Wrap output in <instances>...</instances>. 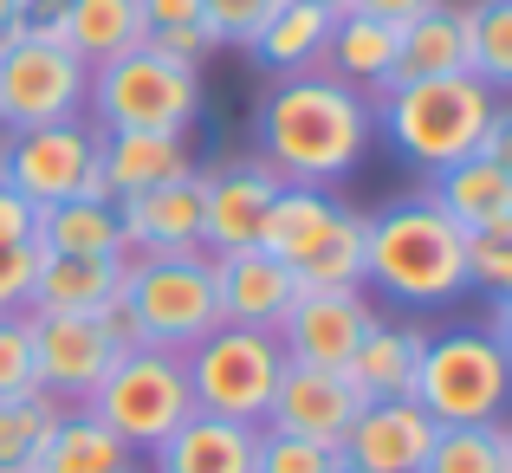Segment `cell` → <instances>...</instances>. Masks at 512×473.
I'll return each instance as SVG.
<instances>
[{
  "label": "cell",
  "mask_w": 512,
  "mask_h": 473,
  "mask_svg": "<svg viewBox=\"0 0 512 473\" xmlns=\"http://www.w3.org/2000/svg\"><path fill=\"white\" fill-rule=\"evenodd\" d=\"M137 473H143V467H137Z\"/></svg>",
  "instance_id": "obj_48"
},
{
  "label": "cell",
  "mask_w": 512,
  "mask_h": 473,
  "mask_svg": "<svg viewBox=\"0 0 512 473\" xmlns=\"http://www.w3.org/2000/svg\"><path fill=\"white\" fill-rule=\"evenodd\" d=\"M91 65L59 39L20 33L0 46V130H39L85 117Z\"/></svg>",
  "instance_id": "obj_9"
},
{
  "label": "cell",
  "mask_w": 512,
  "mask_h": 473,
  "mask_svg": "<svg viewBox=\"0 0 512 473\" xmlns=\"http://www.w3.org/2000/svg\"><path fill=\"white\" fill-rule=\"evenodd\" d=\"M143 7V26L150 33H169V26H195L201 20V0H137Z\"/></svg>",
  "instance_id": "obj_42"
},
{
  "label": "cell",
  "mask_w": 512,
  "mask_h": 473,
  "mask_svg": "<svg viewBox=\"0 0 512 473\" xmlns=\"http://www.w3.org/2000/svg\"><path fill=\"white\" fill-rule=\"evenodd\" d=\"M344 214H350V208H344L338 195H331V188H279L273 208H266L260 247L273 253V260H286L292 273H299V266L312 260V253L344 227Z\"/></svg>",
  "instance_id": "obj_23"
},
{
  "label": "cell",
  "mask_w": 512,
  "mask_h": 473,
  "mask_svg": "<svg viewBox=\"0 0 512 473\" xmlns=\"http://www.w3.org/2000/svg\"><path fill=\"white\" fill-rule=\"evenodd\" d=\"M85 409L111 428L124 448L156 454L175 428L195 415V396H188V363L182 350H156V344H130L117 350V363L104 370V383L85 396Z\"/></svg>",
  "instance_id": "obj_5"
},
{
  "label": "cell",
  "mask_w": 512,
  "mask_h": 473,
  "mask_svg": "<svg viewBox=\"0 0 512 473\" xmlns=\"http://www.w3.org/2000/svg\"><path fill=\"white\" fill-rule=\"evenodd\" d=\"M273 13H279V0H201V20H208L214 46H253Z\"/></svg>",
  "instance_id": "obj_36"
},
{
  "label": "cell",
  "mask_w": 512,
  "mask_h": 473,
  "mask_svg": "<svg viewBox=\"0 0 512 473\" xmlns=\"http://www.w3.org/2000/svg\"><path fill=\"white\" fill-rule=\"evenodd\" d=\"M33 331H26V312L0 318V402L7 396H33Z\"/></svg>",
  "instance_id": "obj_38"
},
{
  "label": "cell",
  "mask_w": 512,
  "mask_h": 473,
  "mask_svg": "<svg viewBox=\"0 0 512 473\" xmlns=\"http://www.w3.org/2000/svg\"><path fill=\"white\" fill-rule=\"evenodd\" d=\"M26 7H33V0H0V46L26 33Z\"/></svg>",
  "instance_id": "obj_44"
},
{
  "label": "cell",
  "mask_w": 512,
  "mask_h": 473,
  "mask_svg": "<svg viewBox=\"0 0 512 473\" xmlns=\"http://www.w3.org/2000/svg\"><path fill=\"white\" fill-rule=\"evenodd\" d=\"M467 72L487 91H512V0H467Z\"/></svg>",
  "instance_id": "obj_31"
},
{
  "label": "cell",
  "mask_w": 512,
  "mask_h": 473,
  "mask_svg": "<svg viewBox=\"0 0 512 473\" xmlns=\"http://www.w3.org/2000/svg\"><path fill=\"white\" fill-rule=\"evenodd\" d=\"M506 473H512V435H506Z\"/></svg>",
  "instance_id": "obj_47"
},
{
  "label": "cell",
  "mask_w": 512,
  "mask_h": 473,
  "mask_svg": "<svg viewBox=\"0 0 512 473\" xmlns=\"http://www.w3.org/2000/svg\"><path fill=\"white\" fill-rule=\"evenodd\" d=\"M415 402L435 428H480L506 422L512 409V363L487 331H428L422 370H415Z\"/></svg>",
  "instance_id": "obj_6"
},
{
  "label": "cell",
  "mask_w": 512,
  "mask_h": 473,
  "mask_svg": "<svg viewBox=\"0 0 512 473\" xmlns=\"http://www.w3.org/2000/svg\"><path fill=\"white\" fill-rule=\"evenodd\" d=\"M39 247L46 253H124V227H117V201H59V208H39ZM130 260V253H124Z\"/></svg>",
  "instance_id": "obj_29"
},
{
  "label": "cell",
  "mask_w": 512,
  "mask_h": 473,
  "mask_svg": "<svg viewBox=\"0 0 512 473\" xmlns=\"http://www.w3.org/2000/svg\"><path fill=\"white\" fill-rule=\"evenodd\" d=\"M376 324V305L370 292H299V305L286 312L279 324V350H286V363H312V370H344L350 357H357L363 331Z\"/></svg>",
  "instance_id": "obj_13"
},
{
  "label": "cell",
  "mask_w": 512,
  "mask_h": 473,
  "mask_svg": "<svg viewBox=\"0 0 512 473\" xmlns=\"http://www.w3.org/2000/svg\"><path fill=\"white\" fill-rule=\"evenodd\" d=\"M305 7H325V13H344L350 0H305Z\"/></svg>",
  "instance_id": "obj_45"
},
{
  "label": "cell",
  "mask_w": 512,
  "mask_h": 473,
  "mask_svg": "<svg viewBox=\"0 0 512 473\" xmlns=\"http://www.w3.org/2000/svg\"><path fill=\"white\" fill-rule=\"evenodd\" d=\"M376 111L363 91L325 72L273 78L253 104V156L286 188H331L370 156Z\"/></svg>",
  "instance_id": "obj_1"
},
{
  "label": "cell",
  "mask_w": 512,
  "mask_h": 473,
  "mask_svg": "<svg viewBox=\"0 0 512 473\" xmlns=\"http://www.w3.org/2000/svg\"><path fill=\"white\" fill-rule=\"evenodd\" d=\"M214 260V292H221V324H247V331H279L286 312L299 305V279L286 260L266 247H234L208 253Z\"/></svg>",
  "instance_id": "obj_16"
},
{
  "label": "cell",
  "mask_w": 512,
  "mask_h": 473,
  "mask_svg": "<svg viewBox=\"0 0 512 473\" xmlns=\"http://www.w3.org/2000/svg\"><path fill=\"white\" fill-rule=\"evenodd\" d=\"M363 286L402 305H448L467 292V234L428 195L363 214Z\"/></svg>",
  "instance_id": "obj_2"
},
{
  "label": "cell",
  "mask_w": 512,
  "mask_h": 473,
  "mask_svg": "<svg viewBox=\"0 0 512 473\" xmlns=\"http://www.w3.org/2000/svg\"><path fill=\"white\" fill-rule=\"evenodd\" d=\"M195 175L188 130H98V182L104 201L143 195V188H169Z\"/></svg>",
  "instance_id": "obj_17"
},
{
  "label": "cell",
  "mask_w": 512,
  "mask_h": 473,
  "mask_svg": "<svg viewBox=\"0 0 512 473\" xmlns=\"http://www.w3.org/2000/svg\"><path fill=\"white\" fill-rule=\"evenodd\" d=\"M143 46H156L163 59L188 65V72H208V59L221 52V46H214V33H208V20H195V26H169V33H150Z\"/></svg>",
  "instance_id": "obj_39"
},
{
  "label": "cell",
  "mask_w": 512,
  "mask_h": 473,
  "mask_svg": "<svg viewBox=\"0 0 512 473\" xmlns=\"http://www.w3.org/2000/svg\"><path fill=\"white\" fill-rule=\"evenodd\" d=\"M150 39L137 0H65V46L85 65H111Z\"/></svg>",
  "instance_id": "obj_27"
},
{
  "label": "cell",
  "mask_w": 512,
  "mask_h": 473,
  "mask_svg": "<svg viewBox=\"0 0 512 473\" xmlns=\"http://www.w3.org/2000/svg\"><path fill=\"white\" fill-rule=\"evenodd\" d=\"M480 156L487 162H500V169L512 175V98L493 104V117H487V137H480Z\"/></svg>",
  "instance_id": "obj_41"
},
{
  "label": "cell",
  "mask_w": 512,
  "mask_h": 473,
  "mask_svg": "<svg viewBox=\"0 0 512 473\" xmlns=\"http://www.w3.org/2000/svg\"><path fill=\"white\" fill-rule=\"evenodd\" d=\"M124 292V253H46L33 279V312H65V318H98Z\"/></svg>",
  "instance_id": "obj_20"
},
{
  "label": "cell",
  "mask_w": 512,
  "mask_h": 473,
  "mask_svg": "<svg viewBox=\"0 0 512 473\" xmlns=\"http://www.w3.org/2000/svg\"><path fill=\"white\" fill-rule=\"evenodd\" d=\"M331 26H338V13L325 7H305V0H279V13L260 26V39H253V65L273 78H299V72H318V59H325V39Z\"/></svg>",
  "instance_id": "obj_26"
},
{
  "label": "cell",
  "mask_w": 512,
  "mask_h": 473,
  "mask_svg": "<svg viewBox=\"0 0 512 473\" xmlns=\"http://www.w3.org/2000/svg\"><path fill=\"white\" fill-rule=\"evenodd\" d=\"M363 396L350 389L344 370H312V363H286V376H279L273 389V409H266L260 428H279V435H305V441H325V448H338L350 435V422H357Z\"/></svg>",
  "instance_id": "obj_15"
},
{
  "label": "cell",
  "mask_w": 512,
  "mask_h": 473,
  "mask_svg": "<svg viewBox=\"0 0 512 473\" xmlns=\"http://www.w3.org/2000/svg\"><path fill=\"white\" fill-rule=\"evenodd\" d=\"M500 104V91H487L474 72H454V78H415V85H389L383 98L370 104L383 117L389 143L415 162L422 175L448 169V162L474 156L480 137H487V117Z\"/></svg>",
  "instance_id": "obj_3"
},
{
  "label": "cell",
  "mask_w": 512,
  "mask_h": 473,
  "mask_svg": "<svg viewBox=\"0 0 512 473\" xmlns=\"http://www.w3.org/2000/svg\"><path fill=\"white\" fill-rule=\"evenodd\" d=\"M467 59H474L467 52V0H435L409 26H396V78L389 85L454 78V72H467Z\"/></svg>",
  "instance_id": "obj_19"
},
{
  "label": "cell",
  "mask_w": 512,
  "mask_h": 473,
  "mask_svg": "<svg viewBox=\"0 0 512 473\" xmlns=\"http://www.w3.org/2000/svg\"><path fill=\"white\" fill-rule=\"evenodd\" d=\"M0 182L20 188L33 208H59V201H104L98 182V130L85 117L72 124H39V130H0Z\"/></svg>",
  "instance_id": "obj_10"
},
{
  "label": "cell",
  "mask_w": 512,
  "mask_h": 473,
  "mask_svg": "<svg viewBox=\"0 0 512 473\" xmlns=\"http://www.w3.org/2000/svg\"><path fill=\"white\" fill-rule=\"evenodd\" d=\"M279 175L260 156H227L221 169H201V253L260 247L266 208L279 195Z\"/></svg>",
  "instance_id": "obj_12"
},
{
  "label": "cell",
  "mask_w": 512,
  "mask_h": 473,
  "mask_svg": "<svg viewBox=\"0 0 512 473\" xmlns=\"http://www.w3.org/2000/svg\"><path fill=\"white\" fill-rule=\"evenodd\" d=\"M0 240H39V208L7 182H0Z\"/></svg>",
  "instance_id": "obj_40"
},
{
  "label": "cell",
  "mask_w": 512,
  "mask_h": 473,
  "mask_svg": "<svg viewBox=\"0 0 512 473\" xmlns=\"http://www.w3.org/2000/svg\"><path fill=\"white\" fill-rule=\"evenodd\" d=\"M59 415H65V402L46 396V389L0 402V473H39V454H46Z\"/></svg>",
  "instance_id": "obj_30"
},
{
  "label": "cell",
  "mask_w": 512,
  "mask_h": 473,
  "mask_svg": "<svg viewBox=\"0 0 512 473\" xmlns=\"http://www.w3.org/2000/svg\"><path fill=\"white\" fill-rule=\"evenodd\" d=\"M39 260H46L39 240H0V318H7V312H33Z\"/></svg>",
  "instance_id": "obj_37"
},
{
  "label": "cell",
  "mask_w": 512,
  "mask_h": 473,
  "mask_svg": "<svg viewBox=\"0 0 512 473\" xmlns=\"http://www.w3.org/2000/svg\"><path fill=\"white\" fill-rule=\"evenodd\" d=\"M117 227H124V253H195L201 247V169L169 188L124 195L117 201Z\"/></svg>",
  "instance_id": "obj_18"
},
{
  "label": "cell",
  "mask_w": 512,
  "mask_h": 473,
  "mask_svg": "<svg viewBox=\"0 0 512 473\" xmlns=\"http://www.w3.org/2000/svg\"><path fill=\"white\" fill-rule=\"evenodd\" d=\"M137 461L143 454L124 448L91 409H65L46 454H39V473H137Z\"/></svg>",
  "instance_id": "obj_28"
},
{
  "label": "cell",
  "mask_w": 512,
  "mask_h": 473,
  "mask_svg": "<svg viewBox=\"0 0 512 473\" xmlns=\"http://www.w3.org/2000/svg\"><path fill=\"white\" fill-rule=\"evenodd\" d=\"M253 448H260V428L221 422V415H188L150 454L156 461L150 473H253Z\"/></svg>",
  "instance_id": "obj_24"
},
{
  "label": "cell",
  "mask_w": 512,
  "mask_h": 473,
  "mask_svg": "<svg viewBox=\"0 0 512 473\" xmlns=\"http://www.w3.org/2000/svg\"><path fill=\"white\" fill-rule=\"evenodd\" d=\"M467 286L512 299V221H493L480 234H467Z\"/></svg>",
  "instance_id": "obj_34"
},
{
  "label": "cell",
  "mask_w": 512,
  "mask_h": 473,
  "mask_svg": "<svg viewBox=\"0 0 512 473\" xmlns=\"http://www.w3.org/2000/svg\"><path fill=\"white\" fill-rule=\"evenodd\" d=\"M506 435L512 422H480V428H441L428 448L422 473H506Z\"/></svg>",
  "instance_id": "obj_32"
},
{
  "label": "cell",
  "mask_w": 512,
  "mask_h": 473,
  "mask_svg": "<svg viewBox=\"0 0 512 473\" xmlns=\"http://www.w3.org/2000/svg\"><path fill=\"white\" fill-rule=\"evenodd\" d=\"M422 195L435 201L461 234H480V227H493V221H512V175L500 169V162H487L480 150L448 162V169H435Z\"/></svg>",
  "instance_id": "obj_22"
},
{
  "label": "cell",
  "mask_w": 512,
  "mask_h": 473,
  "mask_svg": "<svg viewBox=\"0 0 512 473\" xmlns=\"http://www.w3.org/2000/svg\"><path fill=\"white\" fill-rule=\"evenodd\" d=\"M33 331V383L46 396H59L65 409H85V396L104 383V370L117 363V337L104 318H65V312H26Z\"/></svg>",
  "instance_id": "obj_11"
},
{
  "label": "cell",
  "mask_w": 512,
  "mask_h": 473,
  "mask_svg": "<svg viewBox=\"0 0 512 473\" xmlns=\"http://www.w3.org/2000/svg\"><path fill=\"white\" fill-rule=\"evenodd\" d=\"M435 0H350L344 13H370V20H389V26H409L415 13H428Z\"/></svg>",
  "instance_id": "obj_43"
},
{
  "label": "cell",
  "mask_w": 512,
  "mask_h": 473,
  "mask_svg": "<svg viewBox=\"0 0 512 473\" xmlns=\"http://www.w3.org/2000/svg\"><path fill=\"white\" fill-rule=\"evenodd\" d=\"M188 363V396L195 415H221V422H247L260 428L273 409V389L286 376V350L273 331H247V324H221L201 344L182 350Z\"/></svg>",
  "instance_id": "obj_7"
},
{
  "label": "cell",
  "mask_w": 512,
  "mask_h": 473,
  "mask_svg": "<svg viewBox=\"0 0 512 473\" xmlns=\"http://www.w3.org/2000/svg\"><path fill=\"white\" fill-rule=\"evenodd\" d=\"M338 467V448L305 435H279V428H260V448H253V473H331Z\"/></svg>",
  "instance_id": "obj_35"
},
{
  "label": "cell",
  "mask_w": 512,
  "mask_h": 473,
  "mask_svg": "<svg viewBox=\"0 0 512 473\" xmlns=\"http://www.w3.org/2000/svg\"><path fill=\"white\" fill-rule=\"evenodd\" d=\"M435 435L441 428L428 422V409L415 396H389V402H363L350 435L338 441V454L357 473H422Z\"/></svg>",
  "instance_id": "obj_14"
},
{
  "label": "cell",
  "mask_w": 512,
  "mask_h": 473,
  "mask_svg": "<svg viewBox=\"0 0 512 473\" xmlns=\"http://www.w3.org/2000/svg\"><path fill=\"white\" fill-rule=\"evenodd\" d=\"M422 350H428V331H422V324H389V318H376L370 331H363L357 357L344 363V376H350V389H357L363 402L409 396V389H415V370H422Z\"/></svg>",
  "instance_id": "obj_25"
},
{
  "label": "cell",
  "mask_w": 512,
  "mask_h": 473,
  "mask_svg": "<svg viewBox=\"0 0 512 473\" xmlns=\"http://www.w3.org/2000/svg\"><path fill=\"white\" fill-rule=\"evenodd\" d=\"M130 337L156 350H188L208 331H221V292H214V260L208 253H130L124 260V292Z\"/></svg>",
  "instance_id": "obj_4"
},
{
  "label": "cell",
  "mask_w": 512,
  "mask_h": 473,
  "mask_svg": "<svg viewBox=\"0 0 512 473\" xmlns=\"http://www.w3.org/2000/svg\"><path fill=\"white\" fill-rule=\"evenodd\" d=\"M85 111L98 117V130H195L208 98H201V72L163 59L156 46H137L111 65H91Z\"/></svg>",
  "instance_id": "obj_8"
},
{
  "label": "cell",
  "mask_w": 512,
  "mask_h": 473,
  "mask_svg": "<svg viewBox=\"0 0 512 473\" xmlns=\"http://www.w3.org/2000/svg\"><path fill=\"white\" fill-rule=\"evenodd\" d=\"M331 473H357V467H344V454H338V467H331Z\"/></svg>",
  "instance_id": "obj_46"
},
{
  "label": "cell",
  "mask_w": 512,
  "mask_h": 473,
  "mask_svg": "<svg viewBox=\"0 0 512 473\" xmlns=\"http://www.w3.org/2000/svg\"><path fill=\"white\" fill-rule=\"evenodd\" d=\"M292 279H299V292H357V286H363V214L350 208L344 227H338V234H331Z\"/></svg>",
  "instance_id": "obj_33"
},
{
  "label": "cell",
  "mask_w": 512,
  "mask_h": 473,
  "mask_svg": "<svg viewBox=\"0 0 512 473\" xmlns=\"http://www.w3.org/2000/svg\"><path fill=\"white\" fill-rule=\"evenodd\" d=\"M318 72L338 78V85H350V91H363V98L376 104L389 91V78H396V26L370 20V13H338Z\"/></svg>",
  "instance_id": "obj_21"
}]
</instances>
